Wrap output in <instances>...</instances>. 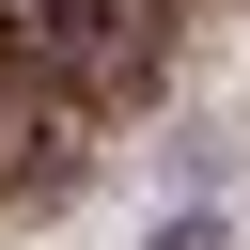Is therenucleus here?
<instances>
[{"mask_svg": "<svg viewBox=\"0 0 250 250\" xmlns=\"http://www.w3.org/2000/svg\"><path fill=\"white\" fill-rule=\"evenodd\" d=\"M156 172H172L188 203H219V172H234V141H219V125H156Z\"/></svg>", "mask_w": 250, "mask_h": 250, "instance_id": "f257e3e1", "label": "nucleus"}, {"mask_svg": "<svg viewBox=\"0 0 250 250\" xmlns=\"http://www.w3.org/2000/svg\"><path fill=\"white\" fill-rule=\"evenodd\" d=\"M141 250H234V219H219V203H172V219H156Z\"/></svg>", "mask_w": 250, "mask_h": 250, "instance_id": "f03ea898", "label": "nucleus"}]
</instances>
